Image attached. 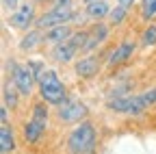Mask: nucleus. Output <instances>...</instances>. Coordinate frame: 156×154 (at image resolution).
Segmentation results:
<instances>
[{
    "label": "nucleus",
    "instance_id": "39448f33",
    "mask_svg": "<svg viewBox=\"0 0 156 154\" xmlns=\"http://www.w3.org/2000/svg\"><path fill=\"white\" fill-rule=\"evenodd\" d=\"M89 117V106L83 100L76 98H67V102H63L61 106H56V122L63 126H76Z\"/></svg>",
    "mask_w": 156,
    "mask_h": 154
},
{
    "label": "nucleus",
    "instance_id": "f03ea898",
    "mask_svg": "<svg viewBox=\"0 0 156 154\" xmlns=\"http://www.w3.org/2000/svg\"><path fill=\"white\" fill-rule=\"evenodd\" d=\"M98 128L89 120L76 124L67 134V152L69 154H95Z\"/></svg>",
    "mask_w": 156,
    "mask_h": 154
},
{
    "label": "nucleus",
    "instance_id": "423d86ee",
    "mask_svg": "<svg viewBox=\"0 0 156 154\" xmlns=\"http://www.w3.org/2000/svg\"><path fill=\"white\" fill-rule=\"evenodd\" d=\"M37 9H35V2L33 0H24L22 5H20L15 11H11L9 15V26L15 28V30H30L37 22Z\"/></svg>",
    "mask_w": 156,
    "mask_h": 154
},
{
    "label": "nucleus",
    "instance_id": "1a4fd4ad",
    "mask_svg": "<svg viewBox=\"0 0 156 154\" xmlns=\"http://www.w3.org/2000/svg\"><path fill=\"white\" fill-rule=\"evenodd\" d=\"M134 52H136V41H134V39H124L119 46H117V48L108 54L106 67H108V70H115V67H119V65L128 63V61L132 59Z\"/></svg>",
    "mask_w": 156,
    "mask_h": 154
},
{
    "label": "nucleus",
    "instance_id": "6e6552de",
    "mask_svg": "<svg viewBox=\"0 0 156 154\" xmlns=\"http://www.w3.org/2000/svg\"><path fill=\"white\" fill-rule=\"evenodd\" d=\"M111 24L108 22H91V26L87 28V44H85V48H83V52L85 54H91L93 50H98L106 39H108V35H111Z\"/></svg>",
    "mask_w": 156,
    "mask_h": 154
},
{
    "label": "nucleus",
    "instance_id": "f3484780",
    "mask_svg": "<svg viewBox=\"0 0 156 154\" xmlns=\"http://www.w3.org/2000/svg\"><path fill=\"white\" fill-rule=\"evenodd\" d=\"M20 95H22V93L17 91V87H15L11 81L5 83V87H2V102H5L11 111H15V109L20 106Z\"/></svg>",
    "mask_w": 156,
    "mask_h": 154
},
{
    "label": "nucleus",
    "instance_id": "7ed1b4c3",
    "mask_svg": "<svg viewBox=\"0 0 156 154\" xmlns=\"http://www.w3.org/2000/svg\"><path fill=\"white\" fill-rule=\"evenodd\" d=\"M37 91H39V98L46 100L50 106H61L63 102H67V87L56 70L46 67L41 78L37 81Z\"/></svg>",
    "mask_w": 156,
    "mask_h": 154
},
{
    "label": "nucleus",
    "instance_id": "aec40b11",
    "mask_svg": "<svg viewBox=\"0 0 156 154\" xmlns=\"http://www.w3.org/2000/svg\"><path fill=\"white\" fill-rule=\"evenodd\" d=\"M141 46H143V48L156 46V24L150 22V24L143 28V33H141Z\"/></svg>",
    "mask_w": 156,
    "mask_h": 154
},
{
    "label": "nucleus",
    "instance_id": "0eeeda50",
    "mask_svg": "<svg viewBox=\"0 0 156 154\" xmlns=\"http://www.w3.org/2000/svg\"><path fill=\"white\" fill-rule=\"evenodd\" d=\"M74 13L76 11L72 7H50L48 11H44L41 15L37 17L35 26L41 28V30H48L52 26H58V24H72Z\"/></svg>",
    "mask_w": 156,
    "mask_h": 154
},
{
    "label": "nucleus",
    "instance_id": "412c9836",
    "mask_svg": "<svg viewBox=\"0 0 156 154\" xmlns=\"http://www.w3.org/2000/svg\"><path fill=\"white\" fill-rule=\"evenodd\" d=\"M141 17L145 22H152L156 17V0H141Z\"/></svg>",
    "mask_w": 156,
    "mask_h": 154
},
{
    "label": "nucleus",
    "instance_id": "ddd939ff",
    "mask_svg": "<svg viewBox=\"0 0 156 154\" xmlns=\"http://www.w3.org/2000/svg\"><path fill=\"white\" fill-rule=\"evenodd\" d=\"M78 52H80V50H78L69 39L50 48V56H52V61H56V63H69V61H74Z\"/></svg>",
    "mask_w": 156,
    "mask_h": 154
},
{
    "label": "nucleus",
    "instance_id": "4468645a",
    "mask_svg": "<svg viewBox=\"0 0 156 154\" xmlns=\"http://www.w3.org/2000/svg\"><path fill=\"white\" fill-rule=\"evenodd\" d=\"M74 35V26L72 24H58L46 30V46H56L61 41H67Z\"/></svg>",
    "mask_w": 156,
    "mask_h": 154
},
{
    "label": "nucleus",
    "instance_id": "a211bd4d",
    "mask_svg": "<svg viewBox=\"0 0 156 154\" xmlns=\"http://www.w3.org/2000/svg\"><path fill=\"white\" fill-rule=\"evenodd\" d=\"M30 117L37 120V122H41V124H48V120H50V104L39 98V102H35L30 106Z\"/></svg>",
    "mask_w": 156,
    "mask_h": 154
},
{
    "label": "nucleus",
    "instance_id": "2eb2a0df",
    "mask_svg": "<svg viewBox=\"0 0 156 154\" xmlns=\"http://www.w3.org/2000/svg\"><path fill=\"white\" fill-rule=\"evenodd\" d=\"M111 5L106 0H95L91 5H85V13L91 22H102V20H108V13H111Z\"/></svg>",
    "mask_w": 156,
    "mask_h": 154
},
{
    "label": "nucleus",
    "instance_id": "9b49d317",
    "mask_svg": "<svg viewBox=\"0 0 156 154\" xmlns=\"http://www.w3.org/2000/svg\"><path fill=\"white\" fill-rule=\"evenodd\" d=\"M46 44V30H41V28H30V30H24V35H22V39L17 41V50L20 52H33V50H37V48H41Z\"/></svg>",
    "mask_w": 156,
    "mask_h": 154
},
{
    "label": "nucleus",
    "instance_id": "6ab92c4d",
    "mask_svg": "<svg viewBox=\"0 0 156 154\" xmlns=\"http://www.w3.org/2000/svg\"><path fill=\"white\" fill-rule=\"evenodd\" d=\"M130 15V9L128 7H122V5H115L108 13V24L111 26H122Z\"/></svg>",
    "mask_w": 156,
    "mask_h": 154
},
{
    "label": "nucleus",
    "instance_id": "20e7f679",
    "mask_svg": "<svg viewBox=\"0 0 156 154\" xmlns=\"http://www.w3.org/2000/svg\"><path fill=\"white\" fill-rule=\"evenodd\" d=\"M7 72L11 74V83L17 87V91L22 93V98H30L33 91H35V85H37V78L30 72V67L26 63H17L15 59H9L7 61Z\"/></svg>",
    "mask_w": 156,
    "mask_h": 154
},
{
    "label": "nucleus",
    "instance_id": "9d476101",
    "mask_svg": "<svg viewBox=\"0 0 156 154\" xmlns=\"http://www.w3.org/2000/svg\"><path fill=\"white\" fill-rule=\"evenodd\" d=\"M100 67H102L100 59L93 56V54H85V56H80V59L74 61V74L78 76V78H83V81L95 78V76L100 74Z\"/></svg>",
    "mask_w": 156,
    "mask_h": 154
},
{
    "label": "nucleus",
    "instance_id": "cd10ccee",
    "mask_svg": "<svg viewBox=\"0 0 156 154\" xmlns=\"http://www.w3.org/2000/svg\"><path fill=\"white\" fill-rule=\"evenodd\" d=\"M91 2H95V0H83V5H91Z\"/></svg>",
    "mask_w": 156,
    "mask_h": 154
},
{
    "label": "nucleus",
    "instance_id": "393cba45",
    "mask_svg": "<svg viewBox=\"0 0 156 154\" xmlns=\"http://www.w3.org/2000/svg\"><path fill=\"white\" fill-rule=\"evenodd\" d=\"M52 7H72L74 0H50Z\"/></svg>",
    "mask_w": 156,
    "mask_h": 154
},
{
    "label": "nucleus",
    "instance_id": "f257e3e1",
    "mask_svg": "<svg viewBox=\"0 0 156 154\" xmlns=\"http://www.w3.org/2000/svg\"><path fill=\"white\" fill-rule=\"evenodd\" d=\"M156 106V87L143 91V93H126V95H113L106 100V109L113 113H122V115H136L145 113L147 109Z\"/></svg>",
    "mask_w": 156,
    "mask_h": 154
},
{
    "label": "nucleus",
    "instance_id": "a878e982",
    "mask_svg": "<svg viewBox=\"0 0 156 154\" xmlns=\"http://www.w3.org/2000/svg\"><path fill=\"white\" fill-rule=\"evenodd\" d=\"M134 2L136 0H115V5H122V7H128V9H132Z\"/></svg>",
    "mask_w": 156,
    "mask_h": 154
},
{
    "label": "nucleus",
    "instance_id": "4be33fe9",
    "mask_svg": "<svg viewBox=\"0 0 156 154\" xmlns=\"http://www.w3.org/2000/svg\"><path fill=\"white\" fill-rule=\"evenodd\" d=\"M26 65L30 67V72L35 74V78H37V81L41 78V74L46 72V65H44V61H39V59H28V61H26Z\"/></svg>",
    "mask_w": 156,
    "mask_h": 154
},
{
    "label": "nucleus",
    "instance_id": "f8f14e48",
    "mask_svg": "<svg viewBox=\"0 0 156 154\" xmlns=\"http://www.w3.org/2000/svg\"><path fill=\"white\" fill-rule=\"evenodd\" d=\"M46 130H48V124H41V122L30 117V120H26L22 124V139L28 145H35V143H39L46 137Z\"/></svg>",
    "mask_w": 156,
    "mask_h": 154
},
{
    "label": "nucleus",
    "instance_id": "bb28decb",
    "mask_svg": "<svg viewBox=\"0 0 156 154\" xmlns=\"http://www.w3.org/2000/svg\"><path fill=\"white\" fill-rule=\"evenodd\" d=\"M35 5H46V2H50V0H33Z\"/></svg>",
    "mask_w": 156,
    "mask_h": 154
},
{
    "label": "nucleus",
    "instance_id": "dca6fc26",
    "mask_svg": "<svg viewBox=\"0 0 156 154\" xmlns=\"http://www.w3.org/2000/svg\"><path fill=\"white\" fill-rule=\"evenodd\" d=\"M15 150V132L11 124L0 126V154H11Z\"/></svg>",
    "mask_w": 156,
    "mask_h": 154
},
{
    "label": "nucleus",
    "instance_id": "5701e85b",
    "mask_svg": "<svg viewBox=\"0 0 156 154\" xmlns=\"http://www.w3.org/2000/svg\"><path fill=\"white\" fill-rule=\"evenodd\" d=\"M9 106L2 102V106H0V122H2V124H9Z\"/></svg>",
    "mask_w": 156,
    "mask_h": 154
},
{
    "label": "nucleus",
    "instance_id": "b1692460",
    "mask_svg": "<svg viewBox=\"0 0 156 154\" xmlns=\"http://www.w3.org/2000/svg\"><path fill=\"white\" fill-rule=\"evenodd\" d=\"M2 5H5L7 11H15L20 5H22V0H2Z\"/></svg>",
    "mask_w": 156,
    "mask_h": 154
}]
</instances>
